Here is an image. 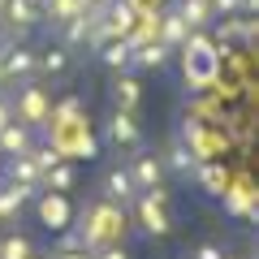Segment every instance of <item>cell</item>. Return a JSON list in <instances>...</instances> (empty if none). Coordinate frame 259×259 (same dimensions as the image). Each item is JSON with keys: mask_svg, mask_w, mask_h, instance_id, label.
Returning <instances> with one entry per match:
<instances>
[{"mask_svg": "<svg viewBox=\"0 0 259 259\" xmlns=\"http://www.w3.org/2000/svg\"><path fill=\"white\" fill-rule=\"evenodd\" d=\"M130 177H134L139 190H151V186L164 182V164H160V156H151V151H139V156L130 160Z\"/></svg>", "mask_w": 259, "mask_h": 259, "instance_id": "9", "label": "cell"}, {"mask_svg": "<svg viewBox=\"0 0 259 259\" xmlns=\"http://www.w3.org/2000/svg\"><path fill=\"white\" fill-rule=\"evenodd\" d=\"M190 117H221V108H216L212 100H194L190 104Z\"/></svg>", "mask_w": 259, "mask_h": 259, "instance_id": "27", "label": "cell"}, {"mask_svg": "<svg viewBox=\"0 0 259 259\" xmlns=\"http://www.w3.org/2000/svg\"><path fill=\"white\" fill-rule=\"evenodd\" d=\"M35 147V130L22 125V121H9L0 130V156H22V151Z\"/></svg>", "mask_w": 259, "mask_h": 259, "instance_id": "11", "label": "cell"}, {"mask_svg": "<svg viewBox=\"0 0 259 259\" xmlns=\"http://www.w3.org/2000/svg\"><path fill=\"white\" fill-rule=\"evenodd\" d=\"M39 221L48 225V229H69L74 225V207H69V199L65 194H56V190H48V194H39Z\"/></svg>", "mask_w": 259, "mask_h": 259, "instance_id": "5", "label": "cell"}, {"mask_svg": "<svg viewBox=\"0 0 259 259\" xmlns=\"http://www.w3.org/2000/svg\"><path fill=\"white\" fill-rule=\"evenodd\" d=\"M74 182H78V168L69 164V160H56L52 168H44V186H48V190H56V194L74 190Z\"/></svg>", "mask_w": 259, "mask_h": 259, "instance_id": "19", "label": "cell"}, {"mask_svg": "<svg viewBox=\"0 0 259 259\" xmlns=\"http://www.w3.org/2000/svg\"><path fill=\"white\" fill-rule=\"evenodd\" d=\"M100 61L108 65V69H130V65H134V48H130V39H108V44L100 48Z\"/></svg>", "mask_w": 259, "mask_h": 259, "instance_id": "20", "label": "cell"}, {"mask_svg": "<svg viewBox=\"0 0 259 259\" xmlns=\"http://www.w3.org/2000/svg\"><path fill=\"white\" fill-rule=\"evenodd\" d=\"M190 177L203 186L207 194H225V186H229V168L216 164V160H199V164L190 168Z\"/></svg>", "mask_w": 259, "mask_h": 259, "instance_id": "12", "label": "cell"}, {"mask_svg": "<svg viewBox=\"0 0 259 259\" xmlns=\"http://www.w3.org/2000/svg\"><path fill=\"white\" fill-rule=\"evenodd\" d=\"M52 259H95L91 250H65V255H52Z\"/></svg>", "mask_w": 259, "mask_h": 259, "instance_id": "32", "label": "cell"}, {"mask_svg": "<svg viewBox=\"0 0 259 259\" xmlns=\"http://www.w3.org/2000/svg\"><path fill=\"white\" fill-rule=\"evenodd\" d=\"M9 121H13V100H9L5 91H0V130L9 125Z\"/></svg>", "mask_w": 259, "mask_h": 259, "instance_id": "29", "label": "cell"}, {"mask_svg": "<svg viewBox=\"0 0 259 259\" xmlns=\"http://www.w3.org/2000/svg\"><path fill=\"white\" fill-rule=\"evenodd\" d=\"M0 22H5V26H9L18 39H26L30 30L44 22V13H39L35 0H5V13H0Z\"/></svg>", "mask_w": 259, "mask_h": 259, "instance_id": "3", "label": "cell"}, {"mask_svg": "<svg viewBox=\"0 0 259 259\" xmlns=\"http://www.w3.org/2000/svg\"><path fill=\"white\" fill-rule=\"evenodd\" d=\"M48 112H52V104H48V91H44V87L26 82L18 95H13V121H22V125H30V130L48 125Z\"/></svg>", "mask_w": 259, "mask_h": 259, "instance_id": "2", "label": "cell"}, {"mask_svg": "<svg viewBox=\"0 0 259 259\" xmlns=\"http://www.w3.org/2000/svg\"><path fill=\"white\" fill-rule=\"evenodd\" d=\"M182 78L190 82V91L207 95L212 82L221 78V48L207 30H190L182 44Z\"/></svg>", "mask_w": 259, "mask_h": 259, "instance_id": "1", "label": "cell"}, {"mask_svg": "<svg viewBox=\"0 0 259 259\" xmlns=\"http://www.w3.org/2000/svg\"><path fill=\"white\" fill-rule=\"evenodd\" d=\"M186 35H190V26H186V22H182V13H160V22H156V39H160V44H164V48H173V52H177V48H182L186 44Z\"/></svg>", "mask_w": 259, "mask_h": 259, "instance_id": "13", "label": "cell"}, {"mask_svg": "<svg viewBox=\"0 0 259 259\" xmlns=\"http://www.w3.org/2000/svg\"><path fill=\"white\" fill-rule=\"evenodd\" d=\"M5 82H9V78H5V69H0V87H5Z\"/></svg>", "mask_w": 259, "mask_h": 259, "instance_id": "34", "label": "cell"}, {"mask_svg": "<svg viewBox=\"0 0 259 259\" xmlns=\"http://www.w3.org/2000/svg\"><path fill=\"white\" fill-rule=\"evenodd\" d=\"M95 259H130V255L121 250V242H108V246H100V250H95Z\"/></svg>", "mask_w": 259, "mask_h": 259, "instance_id": "28", "label": "cell"}, {"mask_svg": "<svg viewBox=\"0 0 259 259\" xmlns=\"http://www.w3.org/2000/svg\"><path fill=\"white\" fill-rule=\"evenodd\" d=\"M65 69H69V48L65 44L35 52V74H65Z\"/></svg>", "mask_w": 259, "mask_h": 259, "instance_id": "18", "label": "cell"}, {"mask_svg": "<svg viewBox=\"0 0 259 259\" xmlns=\"http://www.w3.org/2000/svg\"><path fill=\"white\" fill-rule=\"evenodd\" d=\"M139 100H143V82H139V78L121 74L117 82H112V104H117V112H134Z\"/></svg>", "mask_w": 259, "mask_h": 259, "instance_id": "15", "label": "cell"}, {"mask_svg": "<svg viewBox=\"0 0 259 259\" xmlns=\"http://www.w3.org/2000/svg\"><path fill=\"white\" fill-rule=\"evenodd\" d=\"M35 186H18V182H5L0 186V225H9V221H18V212L35 199Z\"/></svg>", "mask_w": 259, "mask_h": 259, "instance_id": "8", "label": "cell"}, {"mask_svg": "<svg viewBox=\"0 0 259 259\" xmlns=\"http://www.w3.org/2000/svg\"><path fill=\"white\" fill-rule=\"evenodd\" d=\"M250 48L255 44V18H246V13H229V18H221V26H216V48Z\"/></svg>", "mask_w": 259, "mask_h": 259, "instance_id": "4", "label": "cell"}, {"mask_svg": "<svg viewBox=\"0 0 259 259\" xmlns=\"http://www.w3.org/2000/svg\"><path fill=\"white\" fill-rule=\"evenodd\" d=\"M177 13H182V22H186L190 30H203L207 22H212V5H207V0H182Z\"/></svg>", "mask_w": 259, "mask_h": 259, "instance_id": "21", "label": "cell"}, {"mask_svg": "<svg viewBox=\"0 0 259 259\" xmlns=\"http://www.w3.org/2000/svg\"><path fill=\"white\" fill-rule=\"evenodd\" d=\"M0 69H5V78H30L35 74V52L26 44H9L0 52Z\"/></svg>", "mask_w": 259, "mask_h": 259, "instance_id": "10", "label": "cell"}, {"mask_svg": "<svg viewBox=\"0 0 259 259\" xmlns=\"http://www.w3.org/2000/svg\"><path fill=\"white\" fill-rule=\"evenodd\" d=\"M194 259H225V255H221V246H212V242H203V246L194 250Z\"/></svg>", "mask_w": 259, "mask_h": 259, "instance_id": "30", "label": "cell"}, {"mask_svg": "<svg viewBox=\"0 0 259 259\" xmlns=\"http://www.w3.org/2000/svg\"><path fill=\"white\" fill-rule=\"evenodd\" d=\"M134 212H139V221H143V229L151 233V238H164L173 225H168V216H164V203H156V199H147V194H134Z\"/></svg>", "mask_w": 259, "mask_h": 259, "instance_id": "7", "label": "cell"}, {"mask_svg": "<svg viewBox=\"0 0 259 259\" xmlns=\"http://www.w3.org/2000/svg\"><path fill=\"white\" fill-rule=\"evenodd\" d=\"M30 259H39V255H30Z\"/></svg>", "mask_w": 259, "mask_h": 259, "instance_id": "35", "label": "cell"}, {"mask_svg": "<svg viewBox=\"0 0 259 259\" xmlns=\"http://www.w3.org/2000/svg\"><path fill=\"white\" fill-rule=\"evenodd\" d=\"M168 56H173V48H164L160 39H147V44L134 48V65L139 69H160V65H168Z\"/></svg>", "mask_w": 259, "mask_h": 259, "instance_id": "16", "label": "cell"}, {"mask_svg": "<svg viewBox=\"0 0 259 259\" xmlns=\"http://www.w3.org/2000/svg\"><path fill=\"white\" fill-rule=\"evenodd\" d=\"M5 173H9V182H18V186H44V173H39V164L35 160H30V151H22V156H9V168H5Z\"/></svg>", "mask_w": 259, "mask_h": 259, "instance_id": "14", "label": "cell"}, {"mask_svg": "<svg viewBox=\"0 0 259 259\" xmlns=\"http://www.w3.org/2000/svg\"><path fill=\"white\" fill-rule=\"evenodd\" d=\"M65 250H82V233H78V225L61 229V242H56V255H65Z\"/></svg>", "mask_w": 259, "mask_h": 259, "instance_id": "26", "label": "cell"}, {"mask_svg": "<svg viewBox=\"0 0 259 259\" xmlns=\"http://www.w3.org/2000/svg\"><path fill=\"white\" fill-rule=\"evenodd\" d=\"M30 255H35V246L22 233H5L0 238V259H30Z\"/></svg>", "mask_w": 259, "mask_h": 259, "instance_id": "24", "label": "cell"}, {"mask_svg": "<svg viewBox=\"0 0 259 259\" xmlns=\"http://www.w3.org/2000/svg\"><path fill=\"white\" fill-rule=\"evenodd\" d=\"M30 160H35V164H39V173H44V168H52L56 160H65V156L52 147V143H48V147H30Z\"/></svg>", "mask_w": 259, "mask_h": 259, "instance_id": "25", "label": "cell"}, {"mask_svg": "<svg viewBox=\"0 0 259 259\" xmlns=\"http://www.w3.org/2000/svg\"><path fill=\"white\" fill-rule=\"evenodd\" d=\"M160 164H164V168H173V173H190V168H194V164H199V160H194V151H190V147H186V143H182V139H177V143H173V147H168V156H164V160H160Z\"/></svg>", "mask_w": 259, "mask_h": 259, "instance_id": "23", "label": "cell"}, {"mask_svg": "<svg viewBox=\"0 0 259 259\" xmlns=\"http://www.w3.org/2000/svg\"><path fill=\"white\" fill-rule=\"evenodd\" d=\"M78 5H82V9H87V5H100V0H78Z\"/></svg>", "mask_w": 259, "mask_h": 259, "instance_id": "33", "label": "cell"}, {"mask_svg": "<svg viewBox=\"0 0 259 259\" xmlns=\"http://www.w3.org/2000/svg\"><path fill=\"white\" fill-rule=\"evenodd\" d=\"M125 5H130V9H134V13H147V9H156L160 0H125Z\"/></svg>", "mask_w": 259, "mask_h": 259, "instance_id": "31", "label": "cell"}, {"mask_svg": "<svg viewBox=\"0 0 259 259\" xmlns=\"http://www.w3.org/2000/svg\"><path fill=\"white\" fill-rule=\"evenodd\" d=\"M108 143H121V147L139 143V121H134V112H112V121H108Z\"/></svg>", "mask_w": 259, "mask_h": 259, "instance_id": "17", "label": "cell"}, {"mask_svg": "<svg viewBox=\"0 0 259 259\" xmlns=\"http://www.w3.org/2000/svg\"><path fill=\"white\" fill-rule=\"evenodd\" d=\"M78 13H82L78 0H48V5H44V22H48V26H65V22L78 18Z\"/></svg>", "mask_w": 259, "mask_h": 259, "instance_id": "22", "label": "cell"}, {"mask_svg": "<svg viewBox=\"0 0 259 259\" xmlns=\"http://www.w3.org/2000/svg\"><path fill=\"white\" fill-rule=\"evenodd\" d=\"M134 194H139V186H134L130 168H108V173H104V203L130 207V203H134Z\"/></svg>", "mask_w": 259, "mask_h": 259, "instance_id": "6", "label": "cell"}]
</instances>
